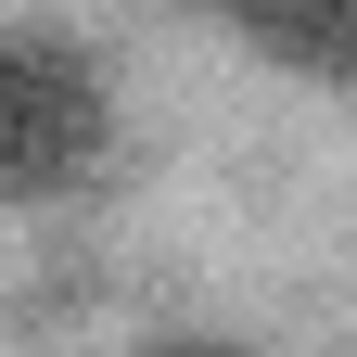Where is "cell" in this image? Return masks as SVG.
Wrapping results in <instances>:
<instances>
[{"instance_id":"cell-1","label":"cell","mask_w":357,"mask_h":357,"mask_svg":"<svg viewBox=\"0 0 357 357\" xmlns=\"http://www.w3.org/2000/svg\"><path fill=\"white\" fill-rule=\"evenodd\" d=\"M102 166V77L77 38L0 26V204H52Z\"/></svg>"},{"instance_id":"cell-2","label":"cell","mask_w":357,"mask_h":357,"mask_svg":"<svg viewBox=\"0 0 357 357\" xmlns=\"http://www.w3.org/2000/svg\"><path fill=\"white\" fill-rule=\"evenodd\" d=\"M268 64H294V77H332L357 89V0H217Z\"/></svg>"},{"instance_id":"cell-3","label":"cell","mask_w":357,"mask_h":357,"mask_svg":"<svg viewBox=\"0 0 357 357\" xmlns=\"http://www.w3.org/2000/svg\"><path fill=\"white\" fill-rule=\"evenodd\" d=\"M141 357H243V344H217V332H178V344H141Z\"/></svg>"},{"instance_id":"cell-4","label":"cell","mask_w":357,"mask_h":357,"mask_svg":"<svg viewBox=\"0 0 357 357\" xmlns=\"http://www.w3.org/2000/svg\"><path fill=\"white\" fill-rule=\"evenodd\" d=\"M192 13H217V0H192Z\"/></svg>"}]
</instances>
